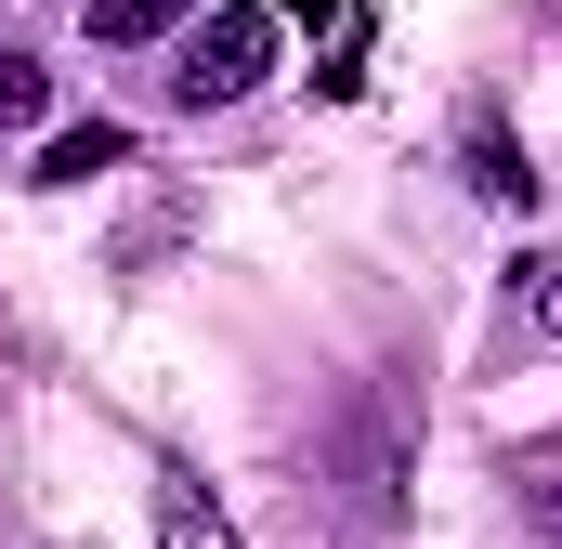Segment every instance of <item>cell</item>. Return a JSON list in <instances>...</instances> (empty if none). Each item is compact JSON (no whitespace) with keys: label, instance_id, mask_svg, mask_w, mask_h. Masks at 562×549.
<instances>
[{"label":"cell","instance_id":"1","mask_svg":"<svg viewBox=\"0 0 562 549\" xmlns=\"http://www.w3.org/2000/svg\"><path fill=\"white\" fill-rule=\"evenodd\" d=\"M262 66H276V0H223V13H210V26L183 40L170 92H183V105H236V92H249Z\"/></svg>","mask_w":562,"mask_h":549},{"label":"cell","instance_id":"2","mask_svg":"<svg viewBox=\"0 0 562 549\" xmlns=\"http://www.w3.org/2000/svg\"><path fill=\"white\" fill-rule=\"evenodd\" d=\"M183 13H196V0H92V40H105V53H132V40H170Z\"/></svg>","mask_w":562,"mask_h":549},{"label":"cell","instance_id":"5","mask_svg":"<svg viewBox=\"0 0 562 549\" xmlns=\"http://www.w3.org/2000/svg\"><path fill=\"white\" fill-rule=\"evenodd\" d=\"M53 105V66H26V53H0V132H26Z\"/></svg>","mask_w":562,"mask_h":549},{"label":"cell","instance_id":"3","mask_svg":"<svg viewBox=\"0 0 562 549\" xmlns=\"http://www.w3.org/2000/svg\"><path fill=\"white\" fill-rule=\"evenodd\" d=\"M510 301H524L537 340H562V249H524V262H510Z\"/></svg>","mask_w":562,"mask_h":549},{"label":"cell","instance_id":"7","mask_svg":"<svg viewBox=\"0 0 562 549\" xmlns=\"http://www.w3.org/2000/svg\"><path fill=\"white\" fill-rule=\"evenodd\" d=\"M550 537H562V497H550Z\"/></svg>","mask_w":562,"mask_h":549},{"label":"cell","instance_id":"6","mask_svg":"<svg viewBox=\"0 0 562 549\" xmlns=\"http://www.w3.org/2000/svg\"><path fill=\"white\" fill-rule=\"evenodd\" d=\"M170 549H223V511H196L183 484H170Z\"/></svg>","mask_w":562,"mask_h":549},{"label":"cell","instance_id":"4","mask_svg":"<svg viewBox=\"0 0 562 549\" xmlns=\"http://www.w3.org/2000/svg\"><path fill=\"white\" fill-rule=\"evenodd\" d=\"M119 157H132V132L105 119V132H66V144H53V157H40V183H92V170H119Z\"/></svg>","mask_w":562,"mask_h":549}]
</instances>
